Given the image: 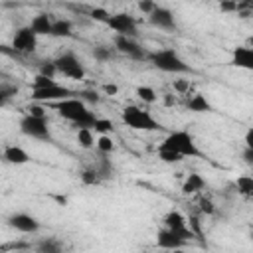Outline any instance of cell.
<instances>
[{
	"mask_svg": "<svg viewBox=\"0 0 253 253\" xmlns=\"http://www.w3.org/2000/svg\"><path fill=\"white\" fill-rule=\"evenodd\" d=\"M158 150H172L176 154H180L182 158L190 156V158H200L202 156V150L198 148L194 136L188 132V130H172L164 140L162 144L158 146Z\"/></svg>",
	"mask_w": 253,
	"mask_h": 253,
	"instance_id": "cell-1",
	"label": "cell"
},
{
	"mask_svg": "<svg viewBox=\"0 0 253 253\" xmlns=\"http://www.w3.org/2000/svg\"><path fill=\"white\" fill-rule=\"evenodd\" d=\"M148 59L150 63L166 73H192V67L178 55V51L174 49H156V51H148Z\"/></svg>",
	"mask_w": 253,
	"mask_h": 253,
	"instance_id": "cell-2",
	"label": "cell"
},
{
	"mask_svg": "<svg viewBox=\"0 0 253 253\" xmlns=\"http://www.w3.org/2000/svg\"><path fill=\"white\" fill-rule=\"evenodd\" d=\"M123 123L134 130H160V123L144 109L136 105H126L123 109Z\"/></svg>",
	"mask_w": 253,
	"mask_h": 253,
	"instance_id": "cell-3",
	"label": "cell"
},
{
	"mask_svg": "<svg viewBox=\"0 0 253 253\" xmlns=\"http://www.w3.org/2000/svg\"><path fill=\"white\" fill-rule=\"evenodd\" d=\"M53 63H55V67H57V73H63L65 77H69V79H73V81H81V79L85 77V67H83V63H81V61L77 59V55L71 53V51L61 53L57 59H53Z\"/></svg>",
	"mask_w": 253,
	"mask_h": 253,
	"instance_id": "cell-4",
	"label": "cell"
},
{
	"mask_svg": "<svg viewBox=\"0 0 253 253\" xmlns=\"http://www.w3.org/2000/svg\"><path fill=\"white\" fill-rule=\"evenodd\" d=\"M20 130L30 138H38V140H49L51 138L45 119H36V117L24 115L20 119Z\"/></svg>",
	"mask_w": 253,
	"mask_h": 253,
	"instance_id": "cell-5",
	"label": "cell"
},
{
	"mask_svg": "<svg viewBox=\"0 0 253 253\" xmlns=\"http://www.w3.org/2000/svg\"><path fill=\"white\" fill-rule=\"evenodd\" d=\"M38 47V36L30 30V26H24V28H18L14 32V38H12V51L14 53H34Z\"/></svg>",
	"mask_w": 253,
	"mask_h": 253,
	"instance_id": "cell-6",
	"label": "cell"
},
{
	"mask_svg": "<svg viewBox=\"0 0 253 253\" xmlns=\"http://www.w3.org/2000/svg\"><path fill=\"white\" fill-rule=\"evenodd\" d=\"M107 26L111 30L117 32V36H126V38H134L136 36V20L130 14L119 12V14H111L107 20Z\"/></svg>",
	"mask_w": 253,
	"mask_h": 253,
	"instance_id": "cell-7",
	"label": "cell"
},
{
	"mask_svg": "<svg viewBox=\"0 0 253 253\" xmlns=\"http://www.w3.org/2000/svg\"><path fill=\"white\" fill-rule=\"evenodd\" d=\"M115 49L125 53L126 57L130 59H136V61H142V59H148V51L134 42V38H126V36H115Z\"/></svg>",
	"mask_w": 253,
	"mask_h": 253,
	"instance_id": "cell-8",
	"label": "cell"
},
{
	"mask_svg": "<svg viewBox=\"0 0 253 253\" xmlns=\"http://www.w3.org/2000/svg\"><path fill=\"white\" fill-rule=\"evenodd\" d=\"M73 95H77L73 89L63 87V85H53L47 89H40V91H32V99L38 103H57L63 99H71Z\"/></svg>",
	"mask_w": 253,
	"mask_h": 253,
	"instance_id": "cell-9",
	"label": "cell"
},
{
	"mask_svg": "<svg viewBox=\"0 0 253 253\" xmlns=\"http://www.w3.org/2000/svg\"><path fill=\"white\" fill-rule=\"evenodd\" d=\"M53 109L59 113V117L75 123L85 111H87V105L79 99V97H71V99H63V101H57L53 103Z\"/></svg>",
	"mask_w": 253,
	"mask_h": 253,
	"instance_id": "cell-10",
	"label": "cell"
},
{
	"mask_svg": "<svg viewBox=\"0 0 253 253\" xmlns=\"http://www.w3.org/2000/svg\"><path fill=\"white\" fill-rule=\"evenodd\" d=\"M8 225H10L12 229H16V231H22V233H36V231L40 229V221H38L34 215L26 213V211L12 213V215L8 217Z\"/></svg>",
	"mask_w": 253,
	"mask_h": 253,
	"instance_id": "cell-11",
	"label": "cell"
},
{
	"mask_svg": "<svg viewBox=\"0 0 253 253\" xmlns=\"http://www.w3.org/2000/svg\"><path fill=\"white\" fill-rule=\"evenodd\" d=\"M150 24L154 28H160V30H166V32H172L176 30V20H174V14L168 10V8H162V6H156L152 10V14L148 16Z\"/></svg>",
	"mask_w": 253,
	"mask_h": 253,
	"instance_id": "cell-12",
	"label": "cell"
},
{
	"mask_svg": "<svg viewBox=\"0 0 253 253\" xmlns=\"http://www.w3.org/2000/svg\"><path fill=\"white\" fill-rule=\"evenodd\" d=\"M186 241H182V239H178L170 229H160L158 231V235H156V245L160 247V249H168V251H174V249H182V245H184Z\"/></svg>",
	"mask_w": 253,
	"mask_h": 253,
	"instance_id": "cell-13",
	"label": "cell"
},
{
	"mask_svg": "<svg viewBox=\"0 0 253 253\" xmlns=\"http://www.w3.org/2000/svg\"><path fill=\"white\" fill-rule=\"evenodd\" d=\"M2 158H4L6 162H10V164H16V166H20V164H28V162H30V154H28L22 146H16V144L6 146L4 152H2Z\"/></svg>",
	"mask_w": 253,
	"mask_h": 253,
	"instance_id": "cell-14",
	"label": "cell"
},
{
	"mask_svg": "<svg viewBox=\"0 0 253 253\" xmlns=\"http://www.w3.org/2000/svg\"><path fill=\"white\" fill-rule=\"evenodd\" d=\"M231 63L237 65V67H243V69H253V49L247 47V45L235 47Z\"/></svg>",
	"mask_w": 253,
	"mask_h": 253,
	"instance_id": "cell-15",
	"label": "cell"
},
{
	"mask_svg": "<svg viewBox=\"0 0 253 253\" xmlns=\"http://www.w3.org/2000/svg\"><path fill=\"white\" fill-rule=\"evenodd\" d=\"M51 18L47 14H38L32 18V24H30V30L36 34V36H49L51 34Z\"/></svg>",
	"mask_w": 253,
	"mask_h": 253,
	"instance_id": "cell-16",
	"label": "cell"
},
{
	"mask_svg": "<svg viewBox=\"0 0 253 253\" xmlns=\"http://www.w3.org/2000/svg\"><path fill=\"white\" fill-rule=\"evenodd\" d=\"M204 188H206L204 176L198 174V172H192V174L186 176V180H184V184H182V194L190 196V194H196V192H200V190H204Z\"/></svg>",
	"mask_w": 253,
	"mask_h": 253,
	"instance_id": "cell-17",
	"label": "cell"
},
{
	"mask_svg": "<svg viewBox=\"0 0 253 253\" xmlns=\"http://www.w3.org/2000/svg\"><path fill=\"white\" fill-rule=\"evenodd\" d=\"M186 109L192 111V113H210V111H211V105H210V101H208L202 93H196V95H192V97L188 99Z\"/></svg>",
	"mask_w": 253,
	"mask_h": 253,
	"instance_id": "cell-18",
	"label": "cell"
},
{
	"mask_svg": "<svg viewBox=\"0 0 253 253\" xmlns=\"http://www.w3.org/2000/svg\"><path fill=\"white\" fill-rule=\"evenodd\" d=\"M164 225H166V229H170V231H178V229H184V227H188V219L180 213V211H168L166 215H164Z\"/></svg>",
	"mask_w": 253,
	"mask_h": 253,
	"instance_id": "cell-19",
	"label": "cell"
},
{
	"mask_svg": "<svg viewBox=\"0 0 253 253\" xmlns=\"http://www.w3.org/2000/svg\"><path fill=\"white\" fill-rule=\"evenodd\" d=\"M71 34H73V24L69 20L59 18V20L51 22V34L49 36H53V38H69Z\"/></svg>",
	"mask_w": 253,
	"mask_h": 253,
	"instance_id": "cell-20",
	"label": "cell"
},
{
	"mask_svg": "<svg viewBox=\"0 0 253 253\" xmlns=\"http://www.w3.org/2000/svg\"><path fill=\"white\" fill-rule=\"evenodd\" d=\"M38 253H63V245L57 237H45L36 245Z\"/></svg>",
	"mask_w": 253,
	"mask_h": 253,
	"instance_id": "cell-21",
	"label": "cell"
},
{
	"mask_svg": "<svg viewBox=\"0 0 253 253\" xmlns=\"http://www.w3.org/2000/svg\"><path fill=\"white\" fill-rule=\"evenodd\" d=\"M95 121H97V117H95V113L93 111H85L75 123H73V126H77V128H91L93 130V125H95Z\"/></svg>",
	"mask_w": 253,
	"mask_h": 253,
	"instance_id": "cell-22",
	"label": "cell"
},
{
	"mask_svg": "<svg viewBox=\"0 0 253 253\" xmlns=\"http://www.w3.org/2000/svg\"><path fill=\"white\" fill-rule=\"evenodd\" d=\"M77 142L81 148H91L95 144V138H93V130L91 128H79L77 130Z\"/></svg>",
	"mask_w": 253,
	"mask_h": 253,
	"instance_id": "cell-23",
	"label": "cell"
},
{
	"mask_svg": "<svg viewBox=\"0 0 253 253\" xmlns=\"http://www.w3.org/2000/svg\"><path fill=\"white\" fill-rule=\"evenodd\" d=\"M237 192L245 198H249L253 194V178L251 176H239L237 178Z\"/></svg>",
	"mask_w": 253,
	"mask_h": 253,
	"instance_id": "cell-24",
	"label": "cell"
},
{
	"mask_svg": "<svg viewBox=\"0 0 253 253\" xmlns=\"http://www.w3.org/2000/svg\"><path fill=\"white\" fill-rule=\"evenodd\" d=\"M93 128H95V132H99V136H103V134L109 136L115 130V126H113V123L109 119H97L95 125H93Z\"/></svg>",
	"mask_w": 253,
	"mask_h": 253,
	"instance_id": "cell-25",
	"label": "cell"
},
{
	"mask_svg": "<svg viewBox=\"0 0 253 253\" xmlns=\"http://www.w3.org/2000/svg\"><path fill=\"white\" fill-rule=\"evenodd\" d=\"M57 85L55 79H49V77H43V75H36L34 77V83H32V91H40V89H47V87H53Z\"/></svg>",
	"mask_w": 253,
	"mask_h": 253,
	"instance_id": "cell-26",
	"label": "cell"
},
{
	"mask_svg": "<svg viewBox=\"0 0 253 253\" xmlns=\"http://www.w3.org/2000/svg\"><path fill=\"white\" fill-rule=\"evenodd\" d=\"M81 182L87 186H97V184H101V176L95 172V168H87L81 172Z\"/></svg>",
	"mask_w": 253,
	"mask_h": 253,
	"instance_id": "cell-27",
	"label": "cell"
},
{
	"mask_svg": "<svg viewBox=\"0 0 253 253\" xmlns=\"http://www.w3.org/2000/svg\"><path fill=\"white\" fill-rule=\"evenodd\" d=\"M136 95H138V99H142L144 103H154V101H156V91H154L152 87H146V85L136 87Z\"/></svg>",
	"mask_w": 253,
	"mask_h": 253,
	"instance_id": "cell-28",
	"label": "cell"
},
{
	"mask_svg": "<svg viewBox=\"0 0 253 253\" xmlns=\"http://www.w3.org/2000/svg\"><path fill=\"white\" fill-rule=\"evenodd\" d=\"M97 148H99L103 154H111V152L115 150V142H113V138H111V136L103 134V136H99V138H97Z\"/></svg>",
	"mask_w": 253,
	"mask_h": 253,
	"instance_id": "cell-29",
	"label": "cell"
},
{
	"mask_svg": "<svg viewBox=\"0 0 253 253\" xmlns=\"http://www.w3.org/2000/svg\"><path fill=\"white\" fill-rule=\"evenodd\" d=\"M77 95H79V99H81L83 103H91V105H97V103L101 101L99 93H97V91H93V89H85V91H79Z\"/></svg>",
	"mask_w": 253,
	"mask_h": 253,
	"instance_id": "cell-30",
	"label": "cell"
},
{
	"mask_svg": "<svg viewBox=\"0 0 253 253\" xmlns=\"http://www.w3.org/2000/svg\"><path fill=\"white\" fill-rule=\"evenodd\" d=\"M158 158L162 162H166V164H176V162H182L184 160L180 154H176L172 150H158Z\"/></svg>",
	"mask_w": 253,
	"mask_h": 253,
	"instance_id": "cell-31",
	"label": "cell"
},
{
	"mask_svg": "<svg viewBox=\"0 0 253 253\" xmlns=\"http://www.w3.org/2000/svg\"><path fill=\"white\" fill-rule=\"evenodd\" d=\"M111 55H113V51H111L107 45H97V47L93 49V57H95L97 61H109Z\"/></svg>",
	"mask_w": 253,
	"mask_h": 253,
	"instance_id": "cell-32",
	"label": "cell"
},
{
	"mask_svg": "<svg viewBox=\"0 0 253 253\" xmlns=\"http://www.w3.org/2000/svg\"><path fill=\"white\" fill-rule=\"evenodd\" d=\"M55 73H57V67H55V63H53V61H43V63L40 65V75L53 79V77H55Z\"/></svg>",
	"mask_w": 253,
	"mask_h": 253,
	"instance_id": "cell-33",
	"label": "cell"
},
{
	"mask_svg": "<svg viewBox=\"0 0 253 253\" xmlns=\"http://www.w3.org/2000/svg\"><path fill=\"white\" fill-rule=\"evenodd\" d=\"M18 89L16 87H10V85H0V107L6 105V101L16 93Z\"/></svg>",
	"mask_w": 253,
	"mask_h": 253,
	"instance_id": "cell-34",
	"label": "cell"
},
{
	"mask_svg": "<svg viewBox=\"0 0 253 253\" xmlns=\"http://www.w3.org/2000/svg\"><path fill=\"white\" fill-rule=\"evenodd\" d=\"M89 14H91L93 20H97V22H105V24H107V20H109V16H111L105 8H93Z\"/></svg>",
	"mask_w": 253,
	"mask_h": 253,
	"instance_id": "cell-35",
	"label": "cell"
},
{
	"mask_svg": "<svg viewBox=\"0 0 253 253\" xmlns=\"http://www.w3.org/2000/svg\"><path fill=\"white\" fill-rule=\"evenodd\" d=\"M26 111H28V115H30V117H36V119H45V109H43L42 105H30Z\"/></svg>",
	"mask_w": 253,
	"mask_h": 253,
	"instance_id": "cell-36",
	"label": "cell"
},
{
	"mask_svg": "<svg viewBox=\"0 0 253 253\" xmlns=\"http://www.w3.org/2000/svg\"><path fill=\"white\" fill-rule=\"evenodd\" d=\"M200 211H202V213H208V215H210V213H213V211H215L213 202H211V200H208V198H202V200H200Z\"/></svg>",
	"mask_w": 253,
	"mask_h": 253,
	"instance_id": "cell-37",
	"label": "cell"
},
{
	"mask_svg": "<svg viewBox=\"0 0 253 253\" xmlns=\"http://www.w3.org/2000/svg\"><path fill=\"white\" fill-rule=\"evenodd\" d=\"M154 8H156V4L150 2V0H140V2H138V10H140L142 14H146V16H150Z\"/></svg>",
	"mask_w": 253,
	"mask_h": 253,
	"instance_id": "cell-38",
	"label": "cell"
},
{
	"mask_svg": "<svg viewBox=\"0 0 253 253\" xmlns=\"http://www.w3.org/2000/svg\"><path fill=\"white\" fill-rule=\"evenodd\" d=\"M219 10L221 12H237V2H221Z\"/></svg>",
	"mask_w": 253,
	"mask_h": 253,
	"instance_id": "cell-39",
	"label": "cell"
},
{
	"mask_svg": "<svg viewBox=\"0 0 253 253\" xmlns=\"http://www.w3.org/2000/svg\"><path fill=\"white\" fill-rule=\"evenodd\" d=\"M241 156H243V162H245V164H249V166L253 164V148H247V146H245V150H243Z\"/></svg>",
	"mask_w": 253,
	"mask_h": 253,
	"instance_id": "cell-40",
	"label": "cell"
},
{
	"mask_svg": "<svg viewBox=\"0 0 253 253\" xmlns=\"http://www.w3.org/2000/svg\"><path fill=\"white\" fill-rule=\"evenodd\" d=\"M103 89H105V93H107V95H115V93L119 91V87H117V85H111V83H107Z\"/></svg>",
	"mask_w": 253,
	"mask_h": 253,
	"instance_id": "cell-41",
	"label": "cell"
},
{
	"mask_svg": "<svg viewBox=\"0 0 253 253\" xmlns=\"http://www.w3.org/2000/svg\"><path fill=\"white\" fill-rule=\"evenodd\" d=\"M174 87H176L178 91H186V89H188V81H182V79H178V81L174 83Z\"/></svg>",
	"mask_w": 253,
	"mask_h": 253,
	"instance_id": "cell-42",
	"label": "cell"
},
{
	"mask_svg": "<svg viewBox=\"0 0 253 253\" xmlns=\"http://www.w3.org/2000/svg\"><path fill=\"white\" fill-rule=\"evenodd\" d=\"M0 51H6V53H14V51H12V49H6V47H4V45H0Z\"/></svg>",
	"mask_w": 253,
	"mask_h": 253,
	"instance_id": "cell-43",
	"label": "cell"
},
{
	"mask_svg": "<svg viewBox=\"0 0 253 253\" xmlns=\"http://www.w3.org/2000/svg\"><path fill=\"white\" fill-rule=\"evenodd\" d=\"M172 253H186V251H184V249H174Z\"/></svg>",
	"mask_w": 253,
	"mask_h": 253,
	"instance_id": "cell-44",
	"label": "cell"
}]
</instances>
